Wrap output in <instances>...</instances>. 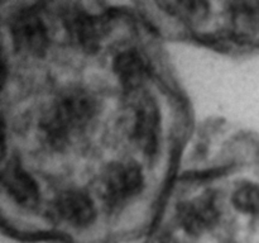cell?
Returning a JSON list of instances; mask_svg holds the SVG:
<instances>
[{
	"instance_id": "obj_10",
	"label": "cell",
	"mask_w": 259,
	"mask_h": 243,
	"mask_svg": "<svg viewBox=\"0 0 259 243\" xmlns=\"http://www.w3.org/2000/svg\"><path fill=\"white\" fill-rule=\"evenodd\" d=\"M232 28L242 37H250L259 32V2L244 0L228 4Z\"/></svg>"
},
{
	"instance_id": "obj_1",
	"label": "cell",
	"mask_w": 259,
	"mask_h": 243,
	"mask_svg": "<svg viewBox=\"0 0 259 243\" xmlns=\"http://www.w3.org/2000/svg\"><path fill=\"white\" fill-rule=\"evenodd\" d=\"M98 111L96 100L82 90L62 94L40 119L39 128L47 143L62 149L73 132L85 128Z\"/></svg>"
},
{
	"instance_id": "obj_12",
	"label": "cell",
	"mask_w": 259,
	"mask_h": 243,
	"mask_svg": "<svg viewBox=\"0 0 259 243\" xmlns=\"http://www.w3.org/2000/svg\"><path fill=\"white\" fill-rule=\"evenodd\" d=\"M233 204L243 213H259V186L243 184L233 194Z\"/></svg>"
},
{
	"instance_id": "obj_3",
	"label": "cell",
	"mask_w": 259,
	"mask_h": 243,
	"mask_svg": "<svg viewBox=\"0 0 259 243\" xmlns=\"http://www.w3.org/2000/svg\"><path fill=\"white\" fill-rule=\"evenodd\" d=\"M10 33L18 52L39 57L48 47V32L42 18L32 8H22L10 20Z\"/></svg>"
},
{
	"instance_id": "obj_2",
	"label": "cell",
	"mask_w": 259,
	"mask_h": 243,
	"mask_svg": "<svg viewBox=\"0 0 259 243\" xmlns=\"http://www.w3.org/2000/svg\"><path fill=\"white\" fill-rule=\"evenodd\" d=\"M144 176L134 161H120L109 165L101 176V196L111 210L123 208L141 194Z\"/></svg>"
},
{
	"instance_id": "obj_8",
	"label": "cell",
	"mask_w": 259,
	"mask_h": 243,
	"mask_svg": "<svg viewBox=\"0 0 259 243\" xmlns=\"http://www.w3.org/2000/svg\"><path fill=\"white\" fill-rule=\"evenodd\" d=\"M114 71L124 88L128 90H136L147 80L149 67L138 51L126 50L114 60Z\"/></svg>"
},
{
	"instance_id": "obj_6",
	"label": "cell",
	"mask_w": 259,
	"mask_h": 243,
	"mask_svg": "<svg viewBox=\"0 0 259 243\" xmlns=\"http://www.w3.org/2000/svg\"><path fill=\"white\" fill-rule=\"evenodd\" d=\"M61 219L73 228H86L96 218V208L88 194L78 190L61 192L55 201Z\"/></svg>"
},
{
	"instance_id": "obj_7",
	"label": "cell",
	"mask_w": 259,
	"mask_h": 243,
	"mask_svg": "<svg viewBox=\"0 0 259 243\" xmlns=\"http://www.w3.org/2000/svg\"><path fill=\"white\" fill-rule=\"evenodd\" d=\"M3 185L8 194L20 207L32 209L39 201V189L35 180L18 161H10L3 170Z\"/></svg>"
},
{
	"instance_id": "obj_4",
	"label": "cell",
	"mask_w": 259,
	"mask_h": 243,
	"mask_svg": "<svg viewBox=\"0 0 259 243\" xmlns=\"http://www.w3.org/2000/svg\"><path fill=\"white\" fill-rule=\"evenodd\" d=\"M181 225L190 234H201L211 228L219 218V210L211 194H204L181 202L177 208Z\"/></svg>"
},
{
	"instance_id": "obj_5",
	"label": "cell",
	"mask_w": 259,
	"mask_h": 243,
	"mask_svg": "<svg viewBox=\"0 0 259 243\" xmlns=\"http://www.w3.org/2000/svg\"><path fill=\"white\" fill-rule=\"evenodd\" d=\"M134 139L144 153L154 156L158 149L159 111L156 101L151 96H143L136 108Z\"/></svg>"
},
{
	"instance_id": "obj_9",
	"label": "cell",
	"mask_w": 259,
	"mask_h": 243,
	"mask_svg": "<svg viewBox=\"0 0 259 243\" xmlns=\"http://www.w3.org/2000/svg\"><path fill=\"white\" fill-rule=\"evenodd\" d=\"M65 23L72 39L83 50L91 52L99 47L100 27L88 13L80 9H68Z\"/></svg>"
},
{
	"instance_id": "obj_11",
	"label": "cell",
	"mask_w": 259,
	"mask_h": 243,
	"mask_svg": "<svg viewBox=\"0 0 259 243\" xmlns=\"http://www.w3.org/2000/svg\"><path fill=\"white\" fill-rule=\"evenodd\" d=\"M159 7L166 12L191 23H199L209 14V3L206 2H163Z\"/></svg>"
}]
</instances>
